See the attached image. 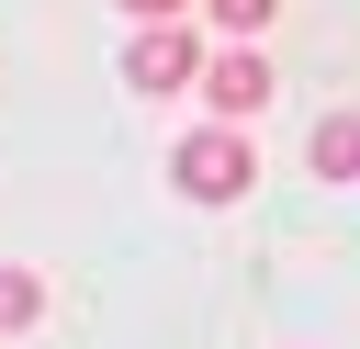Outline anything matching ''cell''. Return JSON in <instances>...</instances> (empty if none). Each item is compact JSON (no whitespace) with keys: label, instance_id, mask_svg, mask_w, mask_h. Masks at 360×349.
<instances>
[{"label":"cell","instance_id":"5","mask_svg":"<svg viewBox=\"0 0 360 349\" xmlns=\"http://www.w3.org/2000/svg\"><path fill=\"white\" fill-rule=\"evenodd\" d=\"M202 23H214V34H236V45H259V34L281 23V0H202Z\"/></svg>","mask_w":360,"mask_h":349},{"label":"cell","instance_id":"7","mask_svg":"<svg viewBox=\"0 0 360 349\" xmlns=\"http://www.w3.org/2000/svg\"><path fill=\"white\" fill-rule=\"evenodd\" d=\"M124 11H146V23H180V11H191V0H124Z\"/></svg>","mask_w":360,"mask_h":349},{"label":"cell","instance_id":"3","mask_svg":"<svg viewBox=\"0 0 360 349\" xmlns=\"http://www.w3.org/2000/svg\"><path fill=\"white\" fill-rule=\"evenodd\" d=\"M202 101H214V124H248V113H270V56H259V45H225V56L202 68Z\"/></svg>","mask_w":360,"mask_h":349},{"label":"cell","instance_id":"4","mask_svg":"<svg viewBox=\"0 0 360 349\" xmlns=\"http://www.w3.org/2000/svg\"><path fill=\"white\" fill-rule=\"evenodd\" d=\"M304 158H315V180H360V113H326Z\"/></svg>","mask_w":360,"mask_h":349},{"label":"cell","instance_id":"1","mask_svg":"<svg viewBox=\"0 0 360 349\" xmlns=\"http://www.w3.org/2000/svg\"><path fill=\"white\" fill-rule=\"evenodd\" d=\"M169 180H180L191 203H236V191H259V146H248V124H191V135L169 146Z\"/></svg>","mask_w":360,"mask_h":349},{"label":"cell","instance_id":"6","mask_svg":"<svg viewBox=\"0 0 360 349\" xmlns=\"http://www.w3.org/2000/svg\"><path fill=\"white\" fill-rule=\"evenodd\" d=\"M34 315H45V281H34V270H11V259H0V338H22V326H34Z\"/></svg>","mask_w":360,"mask_h":349},{"label":"cell","instance_id":"2","mask_svg":"<svg viewBox=\"0 0 360 349\" xmlns=\"http://www.w3.org/2000/svg\"><path fill=\"white\" fill-rule=\"evenodd\" d=\"M202 68H214V56L191 45V23H146V34L124 45V90H146V101H158V90H202Z\"/></svg>","mask_w":360,"mask_h":349}]
</instances>
